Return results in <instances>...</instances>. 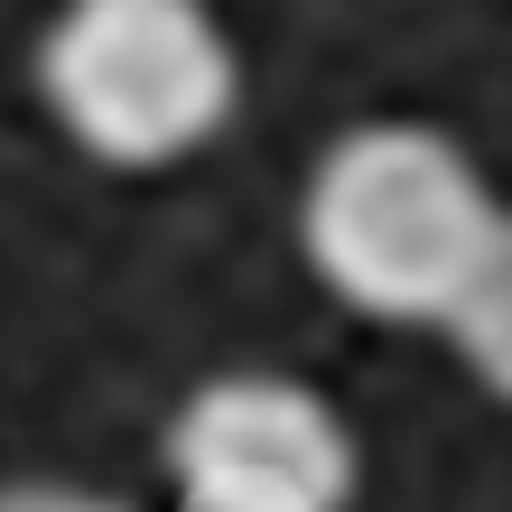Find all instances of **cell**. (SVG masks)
<instances>
[{
    "mask_svg": "<svg viewBox=\"0 0 512 512\" xmlns=\"http://www.w3.org/2000/svg\"><path fill=\"white\" fill-rule=\"evenodd\" d=\"M38 103L94 168H177L233 122L243 56L215 0H66L38 38Z\"/></svg>",
    "mask_w": 512,
    "mask_h": 512,
    "instance_id": "2",
    "label": "cell"
},
{
    "mask_svg": "<svg viewBox=\"0 0 512 512\" xmlns=\"http://www.w3.org/2000/svg\"><path fill=\"white\" fill-rule=\"evenodd\" d=\"M354 429L298 373H215L168 419V485L187 512H354Z\"/></svg>",
    "mask_w": 512,
    "mask_h": 512,
    "instance_id": "3",
    "label": "cell"
},
{
    "mask_svg": "<svg viewBox=\"0 0 512 512\" xmlns=\"http://www.w3.org/2000/svg\"><path fill=\"white\" fill-rule=\"evenodd\" d=\"M447 345L466 354V373L494 391V401H512V215L494 233L485 270H475V289L457 298V317H447Z\"/></svg>",
    "mask_w": 512,
    "mask_h": 512,
    "instance_id": "4",
    "label": "cell"
},
{
    "mask_svg": "<svg viewBox=\"0 0 512 512\" xmlns=\"http://www.w3.org/2000/svg\"><path fill=\"white\" fill-rule=\"evenodd\" d=\"M0 512H131V503L103 494V485H66V475H10Z\"/></svg>",
    "mask_w": 512,
    "mask_h": 512,
    "instance_id": "5",
    "label": "cell"
},
{
    "mask_svg": "<svg viewBox=\"0 0 512 512\" xmlns=\"http://www.w3.org/2000/svg\"><path fill=\"white\" fill-rule=\"evenodd\" d=\"M503 233L485 168L438 122H354L298 187V252L317 289L373 326H447Z\"/></svg>",
    "mask_w": 512,
    "mask_h": 512,
    "instance_id": "1",
    "label": "cell"
}]
</instances>
